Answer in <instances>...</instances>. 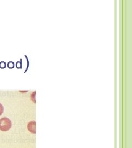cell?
Listing matches in <instances>:
<instances>
[{
    "instance_id": "6da1fadb",
    "label": "cell",
    "mask_w": 132,
    "mask_h": 148,
    "mask_svg": "<svg viewBox=\"0 0 132 148\" xmlns=\"http://www.w3.org/2000/svg\"><path fill=\"white\" fill-rule=\"evenodd\" d=\"M12 127L11 120L7 117H3L0 119V131L6 132L9 131Z\"/></svg>"
},
{
    "instance_id": "7a4b0ae2",
    "label": "cell",
    "mask_w": 132,
    "mask_h": 148,
    "mask_svg": "<svg viewBox=\"0 0 132 148\" xmlns=\"http://www.w3.org/2000/svg\"><path fill=\"white\" fill-rule=\"evenodd\" d=\"M28 131L32 133H36V123L35 121L29 122L28 124Z\"/></svg>"
},
{
    "instance_id": "3957f363",
    "label": "cell",
    "mask_w": 132,
    "mask_h": 148,
    "mask_svg": "<svg viewBox=\"0 0 132 148\" xmlns=\"http://www.w3.org/2000/svg\"><path fill=\"white\" fill-rule=\"evenodd\" d=\"M3 111H4L3 106H2V104L0 103V116L3 113Z\"/></svg>"
},
{
    "instance_id": "277c9868",
    "label": "cell",
    "mask_w": 132,
    "mask_h": 148,
    "mask_svg": "<svg viewBox=\"0 0 132 148\" xmlns=\"http://www.w3.org/2000/svg\"><path fill=\"white\" fill-rule=\"evenodd\" d=\"M8 66L10 68H13L14 67V63L13 62H9L8 64Z\"/></svg>"
},
{
    "instance_id": "5b68a950",
    "label": "cell",
    "mask_w": 132,
    "mask_h": 148,
    "mask_svg": "<svg viewBox=\"0 0 132 148\" xmlns=\"http://www.w3.org/2000/svg\"><path fill=\"white\" fill-rule=\"evenodd\" d=\"M0 67H1V68H5L6 67L5 62H1V63H0Z\"/></svg>"
}]
</instances>
